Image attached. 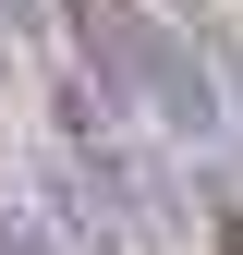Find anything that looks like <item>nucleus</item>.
<instances>
[{
  "label": "nucleus",
  "mask_w": 243,
  "mask_h": 255,
  "mask_svg": "<svg viewBox=\"0 0 243 255\" xmlns=\"http://www.w3.org/2000/svg\"><path fill=\"white\" fill-rule=\"evenodd\" d=\"M73 12V49L98 61V85H122V98H146L158 122H182V134H207V61L170 37L158 12H134V0H61Z\"/></svg>",
  "instance_id": "1"
},
{
  "label": "nucleus",
  "mask_w": 243,
  "mask_h": 255,
  "mask_svg": "<svg viewBox=\"0 0 243 255\" xmlns=\"http://www.w3.org/2000/svg\"><path fill=\"white\" fill-rule=\"evenodd\" d=\"M207 255H243V182L207 195Z\"/></svg>",
  "instance_id": "2"
}]
</instances>
